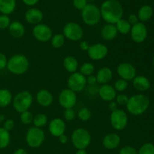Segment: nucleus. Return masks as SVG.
Returning a JSON list of instances; mask_svg holds the SVG:
<instances>
[{"label": "nucleus", "instance_id": "nucleus-1", "mask_svg": "<svg viewBox=\"0 0 154 154\" xmlns=\"http://www.w3.org/2000/svg\"><path fill=\"white\" fill-rule=\"evenodd\" d=\"M101 17L109 24H116L123 15V8L121 3L117 0H106L100 8Z\"/></svg>", "mask_w": 154, "mask_h": 154}, {"label": "nucleus", "instance_id": "nucleus-2", "mask_svg": "<svg viewBox=\"0 0 154 154\" xmlns=\"http://www.w3.org/2000/svg\"><path fill=\"white\" fill-rule=\"evenodd\" d=\"M126 108L129 114L140 116L144 114L150 106V99L144 94H136L129 98Z\"/></svg>", "mask_w": 154, "mask_h": 154}, {"label": "nucleus", "instance_id": "nucleus-3", "mask_svg": "<svg viewBox=\"0 0 154 154\" xmlns=\"http://www.w3.org/2000/svg\"><path fill=\"white\" fill-rule=\"evenodd\" d=\"M6 68L13 75H23L29 70V61L25 55L15 54L8 60Z\"/></svg>", "mask_w": 154, "mask_h": 154}, {"label": "nucleus", "instance_id": "nucleus-4", "mask_svg": "<svg viewBox=\"0 0 154 154\" xmlns=\"http://www.w3.org/2000/svg\"><path fill=\"white\" fill-rule=\"evenodd\" d=\"M91 135L84 128H78L72 132L71 140L74 147L78 150H85L91 143Z\"/></svg>", "mask_w": 154, "mask_h": 154}, {"label": "nucleus", "instance_id": "nucleus-5", "mask_svg": "<svg viewBox=\"0 0 154 154\" xmlns=\"http://www.w3.org/2000/svg\"><path fill=\"white\" fill-rule=\"evenodd\" d=\"M33 102V96L27 90H23L15 95L12 100L13 107L16 111L19 113L29 111Z\"/></svg>", "mask_w": 154, "mask_h": 154}, {"label": "nucleus", "instance_id": "nucleus-6", "mask_svg": "<svg viewBox=\"0 0 154 154\" xmlns=\"http://www.w3.org/2000/svg\"><path fill=\"white\" fill-rule=\"evenodd\" d=\"M81 18L86 25L90 26L97 25L102 18L100 8L94 4H87L81 11Z\"/></svg>", "mask_w": 154, "mask_h": 154}, {"label": "nucleus", "instance_id": "nucleus-7", "mask_svg": "<svg viewBox=\"0 0 154 154\" xmlns=\"http://www.w3.org/2000/svg\"><path fill=\"white\" fill-rule=\"evenodd\" d=\"M45 139V134L40 128L30 127L26 134V141L28 146L32 148L41 147Z\"/></svg>", "mask_w": 154, "mask_h": 154}, {"label": "nucleus", "instance_id": "nucleus-8", "mask_svg": "<svg viewBox=\"0 0 154 154\" xmlns=\"http://www.w3.org/2000/svg\"><path fill=\"white\" fill-rule=\"evenodd\" d=\"M63 35L66 38L72 42H78L81 41L84 36V30L77 23L69 22L63 27Z\"/></svg>", "mask_w": 154, "mask_h": 154}, {"label": "nucleus", "instance_id": "nucleus-9", "mask_svg": "<svg viewBox=\"0 0 154 154\" xmlns=\"http://www.w3.org/2000/svg\"><path fill=\"white\" fill-rule=\"evenodd\" d=\"M110 123L115 130H123L128 124L127 114L122 109L113 111L110 115Z\"/></svg>", "mask_w": 154, "mask_h": 154}, {"label": "nucleus", "instance_id": "nucleus-10", "mask_svg": "<svg viewBox=\"0 0 154 154\" xmlns=\"http://www.w3.org/2000/svg\"><path fill=\"white\" fill-rule=\"evenodd\" d=\"M58 100L62 108L64 109H69V108H73L75 106L78 98H77L76 93L68 88L60 92Z\"/></svg>", "mask_w": 154, "mask_h": 154}, {"label": "nucleus", "instance_id": "nucleus-11", "mask_svg": "<svg viewBox=\"0 0 154 154\" xmlns=\"http://www.w3.org/2000/svg\"><path fill=\"white\" fill-rule=\"evenodd\" d=\"M87 78L80 72H75L71 74L68 79V87L69 89L75 93L81 92L87 85Z\"/></svg>", "mask_w": 154, "mask_h": 154}, {"label": "nucleus", "instance_id": "nucleus-12", "mask_svg": "<svg viewBox=\"0 0 154 154\" xmlns=\"http://www.w3.org/2000/svg\"><path fill=\"white\" fill-rule=\"evenodd\" d=\"M32 35L35 38L41 42H50L53 36V31L50 26L44 23H39L32 29Z\"/></svg>", "mask_w": 154, "mask_h": 154}, {"label": "nucleus", "instance_id": "nucleus-13", "mask_svg": "<svg viewBox=\"0 0 154 154\" xmlns=\"http://www.w3.org/2000/svg\"><path fill=\"white\" fill-rule=\"evenodd\" d=\"M108 54V48L102 43H96L90 45L87 51V55L93 61L104 60Z\"/></svg>", "mask_w": 154, "mask_h": 154}, {"label": "nucleus", "instance_id": "nucleus-14", "mask_svg": "<svg viewBox=\"0 0 154 154\" xmlns=\"http://www.w3.org/2000/svg\"><path fill=\"white\" fill-rule=\"evenodd\" d=\"M117 75L120 78L125 81H132L137 76V71L135 66L129 63H122L117 68Z\"/></svg>", "mask_w": 154, "mask_h": 154}, {"label": "nucleus", "instance_id": "nucleus-15", "mask_svg": "<svg viewBox=\"0 0 154 154\" xmlns=\"http://www.w3.org/2000/svg\"><path fill=\"white\" fill-rule=\"evenodd\" d=\"M131 38L135 43H142L147 37V29L143 23L138 22L132 26L130 30Z\"/></svg>", "mask_w": 154, "mask_h": 154}, {"label": "nucleus", "instance_id": "nucleus-16", "mask_svg": "<svg viewBox=\"0 0 154 154\" xmlns=\"http://www.w3.org/2000/svg\"><path fill=\"white\" fill-rule=\"evenodd\" d=\"M66 129V126L65 121L58 117L51 120L48 125V130H49L50 134L57 138H59L60 135L65 134Z\"/></svg>", "mask_w": 154, "mask_h": 154}, {"label": "nucleus", "instance_id": "nucleus-17", "mask_svg": "<svg viewBox=\"0 0 154 154\" xmlns=\"http://www.w3.org/2000/svg\"><path fill=\"white\" fill-rule=\"evenodd\" d=\"M99 96L101 99L105 102H111L114 100L117 96V91L111 84H103L101 85V87L98 90Z\"/></svg>", "mask_w": 154, "mask_h": 154}, {"label": "nucleus", "instance_id": "nucleus-18", "mask_svg": "<svg viewBox=\"0 0 154 154\" xmlns=\"http://www.w3.org/2000/svg\"><path fill=\"white\" fill-rule=\"evenodd\" d=\"M121 138L117 133L107 134L102 140L103 147L107 150H114L120 146Z\"/></svg>", "mask_w": 154, "mask_h": 154}, {"label": "nucleus", "instance_id": "nucleus-19", "mask_svg": "<svg viewBox=\"0 0 154 154\" xmlns=\"http://www.w3.org/2000/svg\"><path fill=\"white\" fill-rule=\"evenodd\" d=\"M44 14L41 10L35 8L28 9L25 14V19L27 23L32 25H37L42 23Z\"/></svg>", "mask_w": 154, "mask_h": 154}, {"label": "nucleus", "instance_id": "nucleus-20", "mask_svg": "<svg viewBox=\"0 0 154 154\" xmlns=\"http://www.w3.org/2000/svg\"><path fill=\"white\" fill-rule=\"evenodd\" d=\"M36 102L43 108H48L51 106L54 102L52 93L45 89L39 90L36 94Z\"/></svg>", "mask_w": 154, "mask_h": 154}, {"label": "nucleus", "instance_id": "nucleus-21", "mask_svg": "<svg viewBox=\"0 0 154 154\" xmlns=\"http://www.w3.org/2000/svg\"><path fill=\"white\" fill-rule=\"evenodd\" d=\"M96 77L98 84H100L102 85L107 84L112 80L113 72L110 68L102 67L99 69Z\"/></svg>", "mask_w": 154, "mask_h": 154}, {"label": "nucleus", "instance_id": "nucleus-22", "mask_svg": "<svg viewBox=\"0 0 154 154\" xmlns=\"http://www.w3.org/2000/svg\"><path fill=\"white\" fill-rule=\"evenodd\" d=\"M134 88L140 92H145L150 87V82L147 77L144 75H138L132 80Z\"/></svg>", "mask_w": 154, "mask_h": 154}, {"label": "nucleus", "instance_id": "nucleus-23", "mask_svg": "<svg viewBox=\"0 0 154 154\" xmlns=\"http://www.w3.org/2000/svg\"><path fill=\"white\" fill-rule=\"evenodd\" d=\"M8 31L12 37L15 38H20L24 35L26 29L25 26L22 23L15 20L11 23L8 27Z\"/></svg>", "mask_w": 154, "mask_h": 154}, {"label": "nucleus", "instance_id": "nucleus-24", "mask_svg": "<svg viewBox=\"0 0 154 154\" xmlns=\"http://www.w3.org/2000/svg\"><path fill=\"white\" fill-rule=\"evenodd\" d=\"M118 35L117 28L114 24L107 23L101 29V36L105 41H112Z\"/></svg>", "mask_w": 154, "mask_h": 154}, {"label": "nucleus", "instance_id": "nucleus-25", "mask_svg": "<svg viewBox=\"0 0 154 154\" xmlns=\"http://www.w3.org/2000/svg\"><path fill=\"white\" fill-rule=\"evenodd\" d=\"M16 0H0V12L8 15L13 13L16 8Z\"/></svg>", "mask_w": 154, "mask_h": 154}, {"label": "nucleus", "instance_id": "nucleus-26", "mask_svg": "<svg viewBox=\"0 0 154 154\" xmlns=\"http://www.w3.org/2000/svg\"><path fill=\"white\" fill-rule=\"evenodd\" d=\"M78 66V60L73 56H68L63 60V67L70 74L76 72Z\"/></svg>", "mask_w": 154, "mask_h": 154}, {"label": "nucleus", "instance_id": "nucleus-27", "mask_svg": "<svg viewBox=\"0 0 154 154\" xmlns=\"http://www.w3.org/2000/svg\"><path fill=\"white\" fill-rule=\"evenodd\" d=\"M153 14V10L151 6L148 5H144L141 6L138 11V18L141 23L146 22L152 17Z\"/></svg>", "mask_w": 154, "mask_h": 154}, {"label": "nucleus", "instance_id": "nucleus-28", "mask_svg": "<svg viewBox=\"0 0 154 154\" xmlns=\"http://www.w3.org/2000/svg\"><path fill=\"white\" fill-rule=\"evenodd\" d=\"M13 100L11 93L8 89H0V108H6Z\"/></svg>", "mask_w": 154, "mask_h": 154}, {"label": "nucleus", "instance_id": "nucleus-29", "mask_svg": "<svg viewBox=\"0 0 154 154\" xmlns=\"http://www.w3.org/2000/svg\"><path fill=\"white\" fill-rule=\"evenodd\" d=\"M117 28V32L118 33L123 35H126L129 34L130 32L131 28H132V26L129 23V22L127 21V20L125 19H120L118 22L116 24H114Z\"/></svg>", "mask_w": 154, "mask_h": 154}, {"label": "nucleus", "instance_id": "nucleus-30", "mask_svg": "<svg viewBox=\"0 0 154 154\" xmlns=\"http://www.w3.org/2000/svg\"><path fill=\"white\" fill-rule=\"evenodd\" d=\"M51 45L53 48L56 49L63 48V45L66 42V38L63 35V33H57V34L53 35L52 38L51 39Z\"/></svg>", "mask_w": 154, "mask_h": 154}, {"label": "nucleus", "instance_id": "nucleus-31", "mask_svg": "<svg viewBox=\"0 0 154 154\" xmlns=\"http://www.w3.org/2000/svg\"><path fill=\"white\" fill-rule=\"evenodd\" d=\"M11 141L10 132L0 127V149L6 148L9 145Z\"/></svg>", "mask_w": 154, "mask_h": 154}, {"label": "nucleus", "instance_id": "nucleus-32", "mask_svg": "<svg viewBox=\"0 0 154 154\" xmlns=\"http://www.w3.org/2000/svg\"><path fill=\"white\" fill-rule=\"evenodd\" d=\"M47 123H48V117L45 114L41 113V114H38L34 116L32 123L35 127L42 129L46 126Z\"/></svg>", "mask_w": 154, "mask_h": 154}, {"label": "nucleus", "instance_id": "nucleus-33", "mask_svg": "<svg viewBox=\"0 0 154 154\" xmlns=\"http://www.w3.org/2000/svg\"><path fill=\"white\" fill-rule=\"evenodd\" d=\"M80 73L82 74L84 76L88 77L93 75L95 72V66L91 63H85L80 67Z\"/></svg>", "mask_w": 154, "mask_h": 154}, {"label": "nucleus", "instance_id": "nucleus-34", "mask_svg": "<svg viewBox=\"0 0 154 154\" xmlns=\"http://www.w3.org/2000/svg\"><path fill=\"white\" fill-rule=\"evenodd\" d=\"M78 117L81 121L87 122L91 119L92 112L89 108H81L78 112Z\"/></svg>", "mask_w": 154, "mask_h": 154}, {"label": "nucleus", "instance_id": "nucleus-35", "mask_svg": "<svg viewBox=\"0 0 154 154\" xmlns=\"http://www.w3.org/2000/svg\"><path fill=\"white\" fill-rule=\"evenodd\" d=\"M128 86H129V81H125L122 78H119L115 81L113 87L115 89L117 93V92L118 93H123L128 88Z\"/></svg>", "mask_w": 154, "mask_h": 154}, {"label": "nucleus", "instance_id": "nucleus-36", "mask_svg": "<svg viewBox=\"0 0 154 154\" xmlns=\"http://www.w3.org/2000/svg\"><path fill=\"white\" fill-rule=\"evenodd\" d=\"M33 118H34V116H33L32 113L29 111L22 112L20 116V120L21 123L25 125H28L32 123Z\"/></svg>", "mask_w": 154, "mask_h": 154}, {"label": "nucleus", "instance_id": "nucleus-37", "mask_svg": "<svg viewBox=\"0 0 154 154\" xmlns=\"http://www.w3.org/2000/svg\"><path fill=\"white\" fill-rule=\"evenodd\" d=\"M138 154H154V144L151 143H146L140 147Z\"/></svg>", "mask_w": 154, "mask_h": 154}, {"label": "nucleus", "instance_id": "nucleus-38", "mask_svg": "<svg viewBox=\"0 0 154 154\" xmlns=\"http://www.w3.org/2000/svg\"><path fill=\"white\" fill-rule=\"evenodd\" d=\"M11 20L8 15H0V29L4 30L8 29L11 24Z\"/></svg>", "mask_w": 154, "mask_h": 154}, {"label": "nucleus", "instance_id": "nucleus-39", "mask_svg": "<svg viewBox=\"0 0 154 154\" xmlns=\"http://www.w3.org/2000/svg\"><path fill=\"white\" fill-rule=\"evenodd\" d=\"M128 101H129V97L127 95L123 94V93H120V94L117 95L115 98V102H117V105L123 106V105H126Z\"/></svg>", "mask_w": 154, "mask_h": 154}, {"label": "nucleus", "instance_id": "nucleus-40", "mask_svg": "<svg viewBox=\"0 0 154 154\" xmlns=\"http://www.w3.org/2000/svg\"><path fill=\"white\" fill-rule=\"evenodd\" d=\"M65 120L67 121H72L75 120L76 117V113L73 108H69V109H65L64 113H63Z\"/></svg>", "mask_w": 154, "mask_h": 154}, {"label": "nucleus", "instance_id": "nucleus-41", "mask_svg": "<svg viewBox=\"0 0 154 154\" xmlns=\"http://www.w3.org/2000/svg\"><path fill=\"white\" fill-rule=\"evenodd\" d=\"M119 154H138V151L132 146H125L120 150Z\"/></svg>", "mask_w": 154, "mask_h": 154}, {"label": "nucleus", "instance_id": "nucleus-42", "mask_svg": "<svg viewBox=\"0 0 154 154\" xmlns=\"http://www.w3.org/2000/svg\"><path fill=\"white\" fill-rule=\"evenodd\" d=\"M73 5L78 10L82 11L87 5V0H73Z\"/></svg>", "mask_w": 154, "mask_h": 154}, {"label": "nucleus", "instance_id": "nucleus-43", "mask_svg": "<svg viewBox=\"0 0 154 154\" xmlns=\"http://www.w3.org/2000/svg\"><path fill=\"white\" fill-rule=\"evenodd\" d=\"M15 126L14 121L11 119H8V120H5L4 121V123H3V128L5 129H6L7 131L10 132L11 130L14 129Z\"/></svg>", "mask_w": 154, "mask_h": 154}, {"label": "nucleus", "instance_id": "nucleus-44", "mask_svg": "<svg viewBox=\"0 0 154 154\" xmlns=\"http://www.w3.org/2000/svg\"><path fill=\"white\" fill-rule=\"evenodd\" d=\"M8 59L3 53L0 52V70L5 69L7 66Z\"/></svg>", "mask_w": 154, "mask_h": 154}, {"label": "nucleus", "instance_id": "nucleus-45", "mask_svg": "<svg viewBox=\"0 0 154 154\" xmlns=\"http://www.w3.org/2000/svg\"><path fill=\"white\" fill-rule=\"evenodd\" d=\"M127 21L129 22V23L132 26H134V25H135L136 23H138V21H139V20H138V16H137L136 14H130L129 16Z\"/></svg>", "mask_w": 154, "mask_h": 154}, {"label": "nucleus", "instance_id": "nucleus-46", "mask_svg": "<svg viewBox=\"0 0 154 154\" xmlns=\"http://www.w3.org/2000/svg\"><path fill=\"white\" fill-rule=\"evenodd\" d=\"M87 78V84H90V85L93 86L97 83V80H96V77L95 75H90L88 77H86Z\"/></svg>", "mask_w": 154, "mask_h": 154}, {"label": "nucleus", "instance_id": "nucleus-47", "mask_svg": "<svg viewBox=\"0 0 154 154\" xmlns=\"http://www.w3.org/2000/svg\"><path fill=\"white\" fill-rule=\"evenodd\" d=\"M108 108H109V110L111 111V112L115 111H117V109H119L118 105H117V103L114 100L111 101V102H109V103H108Z\"/></svg>", "mask_w": 154, "mask_h": 154}, {"label": "nucleus", "instance_id": "nucleus-48", "mask_svg": "<svg viewBox=\"0 0 154 154\" xmlns=\"http://www.w3.org/2000/svg\"><path fill=\"white\" fill-rule=\"evenodd\" d=\"M79 46L81 50H82V51H88L89 48H90V45L87 42V41H81V42H80Z\"/></svg>", "mask_w": 154, "mask_h": 154}, {"label": "nucleus", "instance_id": "nucleus-49", "mask_svg": "<svg viewBox=\"0 0 154 154\" xmlns=\"http://www.w3.org/2000/svg\"><path fill=\"white\" fill-rule=\"evenodd\" d=\"M59 141L61 144H66L69 142V137L66 134H63V135L59 137Z\"/></svg>", "mask_w": 154, "mask_h": 154}, {"label": "nucleus", "instance_id": "nucleus-50", "mask_svg": "<svg viewBox=\"0 0 154 154\" xmlns=\"http://www.w3.org/2000/svg\"><path fill=\"white\" fill-rule=\"evenodd\" d=\"M39 0H23V2L28 6H33L38 2Z\"/></svg>", "mask_w": 154, "mask_h": 154}, {"label": "nucleus", "instance_id": "nucleus-51", "mask_svg": "<svg viewBox=\"0 0 154 154\" xmlns=\"http://www.w3.org/2000/svg\"><path fill=\"white\" fill-rule=\"evenodd\" d=\"M14 154H28V153H27L26 150H24V149L19 148V149H17V150H15Z\"/></svg>", "mask_w": 154, "mask_h": 154}, {"label": "nucleus", "instance_id": "nucleus-52", "mask_svg": "<svg viewBox=\"0 0 154 154\" xmlns=\"http://www.w3.org/2000/svg\"><path fill=\"white\" fill-rule=\"evenodd\" d=\"M75 154H88L85 150H78Z\"/></svg>", "mask_w": 154, "mask_h": 154}, {"label": "nucleus", "instance_id": "nucleus-53", "mask_svg": "<svg viewBox=\"0 0 154 154\" xmlns=\"http://www.w3.org/2000/svg\"><path fill=\"white\" fill-rule=\"evenodd\" d=\"M6 119H5V116L3 115V114H0V121L2 122V121H5Z\"/></svg>", "mask_w": 154, "mask_h": 154}, {"label": "nucleus", "instance_id": "nucleus-54", "mask_svg": "<svg viewBox=\"0 0 154 154\" xmlns=\"http://www.w3.org/2000/svg\"><path fill=\"white\" fill-rule=\"evenodd\" d=\"M153 66H154V57H153Z\"/></svg>", "mask_w": 154, "mask_h": 154}, {"label": "nucleus", "instance_id": "nucleus-55", "mask_svg": "<svg viewBox=\"0 0 154 154\" xmlns=\"http://www.w3.org/2000/svg\"><path fill=\"white\" fill-rule=\"evenodd\" d=\"M1 123H2V122H1V121H0V126H1Z\"/></svg>", "mask_w": 154, "mask_h": 154}]
</instances>
